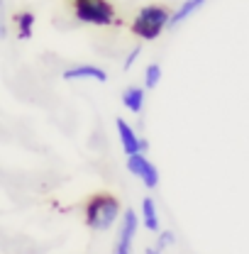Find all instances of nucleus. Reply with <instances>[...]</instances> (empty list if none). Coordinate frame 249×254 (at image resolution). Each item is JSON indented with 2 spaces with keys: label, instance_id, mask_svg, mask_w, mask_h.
Returning a JSON list of instances; mask_svg holds the SVG:
<instances>
[{
  "label": "nucleus",
  "instance_id": "nucleus-2",
  "mask_svg": "<svg viewBox=\"0 0 249 254\" xmlns=\"http://www.w3.org/2000/svg\"><path fill=\"white\" fill-rule=\"evenodd\" d=\"M169 20H171V10L164 5H142L132 20V34L139 37L142 42H154L161 37V32L169 30Z\"/></svg>",
  "mask_w": 249,
  "mask_h": 254
},
{
  "label": "nucleus",
  "instance_id": "nucleus-15",
  "mask_svg": "<svg viewBox=\"0 0 249 254\" xmlns=\"http://www.w3.org/2000/svg\"><path fill=\"white\" fill-rule=\"evenodd\" d=\"M7 37V25H5V2L0 0V39Z\"/></svg>",
  "mask_w": 249,
  "mask_h": 254
},
{
  "label": "nucleus",
  "instance_id": "nucleus-7",
  "mask_svg": "<svg viewBox=\"0 0 249 254\" xmlns=\"http://www.w3.org/2000/svg\"><path fill=\"white\" fill-rule=\"evenodd\" d=\"M62 78L63 81H98V83H105L108 71L95 66V64H73V66L63 68Z\"/></svg>",
  "mask_w": 249,
  "mask_h": 254
},
{
  "label": "nucleus",
  "instance_id": "nucleus-12",
  "mask_svg": "<svg viewBox=\"0 0 249 254\" xmlns=\"http://www.w3.org/2000/svg\"><path fill=\"white\" fill-rule=\"evenodd\" d=\"M161 76H164L161 66L159 64H149L144 68V91H154L156 86L161 83Z\"/></svg>",
  "mask_w": 249,
  "mask_h": 254
},
{
  "label": "nucleus",
  "instance_id": "nucleus-3",
  "mask_svg": "<svg viewBox=\"0 0 249 254\" xmlns=\"http://www.w3.org/2000/svg\"><path fill=\"white\" fill-rule=\"evenodd\" d=\"M73 15L78 22L95 27H110L118 22V12L108 0H78L73 2Z\"/></svg>",
  "mask_w": 249,
  "mask_h": 254
},
{
  "label": "nucleus",
  "instance_id": "nucleus-6",
  "mask_svg": "<svg viewBox=\"0 0 249 254\" xmlns=\"http://www.w3.org/2000/svg\"><path fill=\"white\" fill-rule=\"evenodd\" d=\"M115 127H118V139H120V147H123L124 157L147 154L149 142H147L144 137H139V134H137V129L129 125L124 118H118V120H115Z\"/></svg>",
  "mask_w": 249,
  "mask_h": 254
},
{
  "label": "nucleus",
  "instance_id": "nucleus-11",
  "mask_svg": "<svg viewBox=\"0 0 249 254\" xmlns=\"http://www.w3.org/2000/svg\"><path fill=\"white\" fill-rule=\"evenodd\" d=\"M34 22H37V17H34V12H32V10H22V12H17V15H15L17 37H20V39H30L32 34H34Z\"/></svg>",
  "mask_w": 249,
  "mask_h": 254
},
{
  "label": "nucleus",
  "instance_id": "nucleus-4",
  "mask_svg": "<svg viewBox=\"0 0 249 254\" xmlns=\"http://www.w3.org/2000/svg\"><path fill=\"white\" fill-rule=\"evenodd\" d=\"M139 232V213L134 208H124L123 218L118 222V232H115V242H113V252L110 254H132L134 252V240Z\"/></svg>",
  "mask_w": 249,
  "mask_h": 254
},
{
  "label": "nucleus",
  "instance_id": "nucleus-17",
  "mask_svg": "<svg viewBox=\"0 0 249 254\" xmlns=\"http://www.w3.org/2000/svg\"><path fill=\"white\" fill-rule=\"evenodd\" d=\"M73 2H78V0H73Z\"/></svg>",
  "mask_w": 249,
  "mask_h": 254
},
{
  "label": "nucleus",
  "instance_id": "nucleus-1",
  "mask_svg": "<svg viewBox=\"0 0 249 254\" xmlns=\"http://www.w3.org/2000/svg\"><path fill=\"white\" fill-rule=\"evenodd\" d=\"M123 213H124V205L120 203L118 195H113V193H95V195L88 198V203L83 208V222L93 232H110L113 227H118Z\"/></svg>",
  "mask_w": 249,
  "mask_h": 254
},
{
  "label": "nucleus",
  "instance_id": "nucleus-8",
  "mask_svg": "<svg viewBox=\"0 0 249 254\" xmlns=\"http://www.w3.org/2000/svg\"><path fill=\"white\" fill-rule=\"evenodd\" d=\"M139 225L152 232V235H159L164 227H161V218H159V208H156V200L152 195H144L142 203H139Z\"/></svg>",
  "mask_w": 249,
  "mask_h": 254
},
{
  "label": "nucleus",
  "instance_id": "nucleus-14",
  "mask_svg": "<svg viewBox=\"0 0 249 254\" xmlns=\"http://www.w3.org/2000/svg\"><path fill=\"white\" fill-rule=\"evenodd\" d=\"M139 57H142V47L137 44V47H132V49L127 52V57H124V64H123V66H124V71H129V68L134 66V62H137Z\"/></svg>",
  "mask_w": 249,
  "mask_h": 254
},
{
  "label": "nucleus",
  "instance_id": "nucleus-13",
  "mask_svg": "<svg viewBox=\"0 0 249 254\" xmlns=\"http://www.w3.org/2000/svg\"><path fill=\"white\" fill-rule=\"evenodd\" d=\"M176 245V232L174 230H161L159 235H156V242H154V247L159 250V252L164 254L166 250H171Z\"/></svg>",
  "mask_w": 249,
  "mask_h": 254
},
{
  "label": "nucleus",
  "instance_id": "nucleus-10",
  "mask_svg": "<svg viewBox=\"0 0 249 254\" xmlns=\"http://www.w3.org/2000/svg\"><path fill=\"white\" fill-rule=\"evenodd\" d=\"M205 2H208V0H184V2H181V5L176 7V10H171V20H169V27H171V30H176V27H179L181 22H186L190 15H195V12H198V10H200V7H203Z\"/></svg>",
  "mask_w": 249,
  "mask_h": 254
},
{
  "label": "nucleus",
  "instance_id": "nucleus-9",
  "mask_svg": "<svg viewBox=\"0 0 249 254\" xmlns=\"http://www.w3.org/2000/svg\"><path fill=\"white\" fill-rule=\"evenodd\" d=\"M120 100H123V105L129 110V113L139 115V113L144 110L147 91H144V86H127L123 91V95H120Z\"/></svg>",
  "mask_w": 249,
  "mask_h": 254
},
{
  "label": "nucleus",
  "instance_id": "nucleus-5",
  "mask_svg": "<svg viewBox=\"0 0 249 254\" xmlns=\"http://www.w3.org/2000/svg\"><path fill=\"white\" fill-rule=\"evenodd\" d=\"M127 171L144 186L147 190H154L159 186V181H161V176H159V169H156V164L152 159L147 157V154H134V157H127Z\"/></svg>",
  "mask_w": 249,
  "mask_h": 254
},
{
  "label": "nucleus",
  "instance_id": "nucleus-16",
  "mask_svg": "<svg viewBox=\"0 0 249 254\" xmlns=\"http://www.w3.org/2000/svg\"><path fill=\"white\" fill-rule=\"evenodd\" d=\"M144 254H161V252H159V250H156L154 245H149V247H147V250H144Z\"/></svg>",
  "mask_w": 249,
  "mask_h": 254
}]
</instances>
